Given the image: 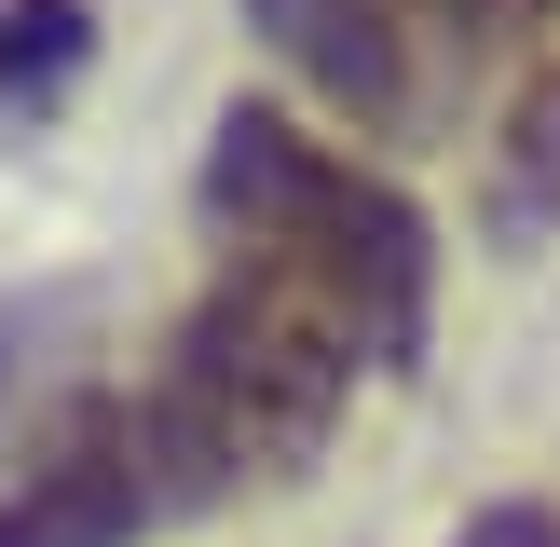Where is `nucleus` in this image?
Wrapping results in <instances>:
<instances>
[{
    "instance_id": "2",
    "label": "nucleus",
    "mask_w": 560,
    "mask_h": 547,
    "mask_svg": "<svg viewBox=\"0 0 560 547\" xmlns=\"http://www.w3.org/2000/svg\"><path fill=\"white\" fill-rule=\"evenodd\" d=\"M206 219H219V260H273V274H315L355 328H370L383 370L424 356V288H438V233L397 178H370L355 151H328L315 124L288 109H219L206 137Z\"/></svg>"
},
{
    "instance_id": "1",
    "label": "nucleus",
    "mask_w": 560,
    "mask_h": 547,
    "mask_svg": "<svg viewBox=\"0 0 560 547\" xmlns=\"http://www.w3.org/2000/svg\"><path fill=\"white\" fill-rule=\"evenodd\" d=\"M355 370H383L370 328L315 288V274H273V260H219V288L164 328L151 383H137V452H151L164 507H219V492H260L301 479L342 424Z\"/></svg>"
},
{
    "instance_id": "8",
    "label": "nucleus",
    "mask_w": 560,
    "mask_h": 547,
    "mask_svg": "<svg viewBox=\"0 0 560 547\" xmlns=\"http://www.w3.org/2000/svg\"><path fill=\"white\" fill-rule=\"evenodd\" d=\"M397 14H438V27H465V42H492V27H520L534 0H397Z\"/></svg>"
},
{
    "instance_id": "5",
    "label": "nucleus",
    "mask_w": 560,
    "mask_h": 547,
    "mask_svg": "<svg viewBox=\"0 0 560 547\" xmlns=\"http://www.w3.org/2000/svg\"><path fill=\"white\" fill-rule=\"evenodd\" d=\"M96 55V0H0V109H42Z\"/></svg>"
},
{
    "instance_id": "3",
    "label": "nucleus",
    "mask_w": 560,
    "mask_h": 547,
    "mask_svg": "<svg viewBox=\"0 0 560 547\" xmlns=\"http://www.w3.org/2000/svg\"><path fill=\"white\" fill-rule=\"evenodd\" d=\"M151 520H164V492H151L124 397H96L69 438L27 452V479H0V547H137Z\"/></svg>"
},
{
    "instance_id": "4",
    "label": "nucleus",
    "mask_w": 560,
    "mask_h": 547,
    "mask_svg": "<svg viewBox=\"0 0 560 547\" xmlns=\"http://www.w3.org/2000/svg\"><path fill=\"white\" fill-rule=\"evenodd\" d=\"M246 27H260L342 124H370V137L410 124V27H397V0H246Z\"/></svg>"
},
{
    "instance_id": "7",
    "label": "nucleus",
    "mask_w": 560,
    "mask_h": 547,
    "mask_svg": "<svg viewBox=\"0 0 560 547\" xmlns=\"http://www.w3.org/2000/svg\"><path fill=\"white\" fill-rule=\"evenodd\" d=\"M452 547H560V507H479Z\"/></svg>"
},
{
    "instance_id": "6",
    "label": "nucleus",
    "mask_w": 560,
    "mask_h": 547,
    "mask_svg": "<svg viewBox=\"0 0 560 547\" xmlns=\"http://www.w3.org/2000/svg\"><path fill=\"white\" fill-rule=\"evenodd\" d=\"M492 206H506V233H534V219L560 206V82L520 109V151H506V191H492Z\"/></svg>"
}]
</instances>
